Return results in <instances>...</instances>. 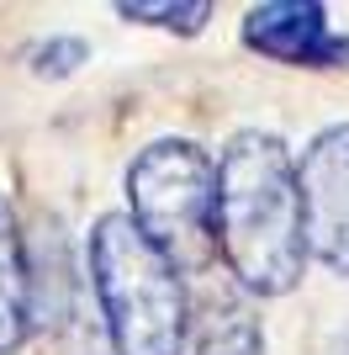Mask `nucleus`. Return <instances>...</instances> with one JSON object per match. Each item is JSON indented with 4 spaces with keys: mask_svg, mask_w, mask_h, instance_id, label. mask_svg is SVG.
I'll return each instance as SVG.
<instances>
[{
    "mask_svg": "<svg viewBox=\"0 0 349 355\" xmlns=\"http://www.w3.org/2000/svg\"><path fill=\"white\" fill-rule=\"evenodd\" d=\"M217 250L233 276L260 297H280L302 282V191H296V164L276 133H238L222 148Z\"/></svg>",
    "mask_w": 349,
    "mask_h": 355,
    "instance_id": "f257e3e1",
    "label": "nucleus"
},
{
    "mask_svg": "<svg viewBox=\"0 0 349 355\" xmlns=\"http://www.w3.org/2000/svg\"><path fill=\"white\" fill-rule=\"evenodd\" d=\"M90 282L106 313L116 355H180L190 334V297L180 270L164 260L138 223L106 212L90 234Z\"/></svg>",
    "mask_w": 349,
    "mask_h": 355,
    "instance_id": "f03ea898",
    "label": "nucleus"
},
{
    "mask_svg": "<svg viewBox=\"0 0 349 355\" xmlns=\"http://www.w3.org/2000/svg\"><path fill=\"white\" fill-rule=\"evenodd\" d=\"M127 218L174 270H206L217 260V164L196 144H148L127 170Z\"/></svg>",
    "mask_w": 349,
    "mask_h": 355,
    "instance_id": "7ed1b4c3",
    "label": "nucleus"
},
{
    "mask_svg": "<svg viewBox=\"0 0 349 355\" xmlns=\"http://www.w3.org/2000/svg\"><path fill=\"white\" fill-rule=\"evenodd\" d=\"M296 191H302L307 250L328 270L349 276V122L307 144L296 164Z\"/></svg>",
    "mask_w": 349,
    "mask_h": 355,
    "instance_id": "20e7f679",
    "label": "nucleus"
},
{
    "mask_svg": "<svg viewBox=\"0 0 349 355\" xmlns=\"http://www.w3.org/2000/svg\"><path fill=\"white\" fill-rule=\"evenodd\" d=\"M244 43L260 48L276 64H307V69H328L349 59V43L328 32V11L312 0H276V6H254L244 16Z\"/></svg>",
    "mask_w": 349,
    "mask_h": 355,
    "instance_id": "39448f33",
    "label": "nucleus"
},
{
    "mask_svg": "<svg viewBox=\"0 0 349 355\" xmlns=\"http://www.w3.org/2000/svg\"><path fill=\"white\" fill-rule=\"evenodd\" d=\"M27 324H32V270H27L16 218L0 202V355H11L27 340Z\"/></svg>",
    "mask_w": 349,
    "mask_h": 355,
    "instance_id": "423d86ee",
    "label": "nucleus"
},
{
    "mask_svg": "<svg viewBox=\"0 0 349 355\" xmlns=\"http://www.w3.org/2000/svg\"><path fill=\"white\" fill-rule=\"evenodd\" d=\"M190 318H196V355H265L260 318L233 297H206Z\"/></svg>",
    "mask_w": 349,
    "mask_h": 355,
    "instance_id": "0eeeda50",
    "label": "nucleus"
},
{
    "mask_svg": "<svg viewBox=\"0 0 349 355\" xmlns=\"http://www.w3.org/2000/svg\"><path fill=\"white\" fill-rule=\"evenodd\" d=\"M122 16H127V21H154V27H174V32H196L206 21V16H212V6H206V0H190V6H143V0H138V6H122Z\"/></svg>",
    "mask_w": 349,
    "mask_h": 355,
    "instance_id": "6e6552de",
    "label": "nucleus"
},
{
    "mask_svg": "<svg viewBox=\"0 0 349 355\" xmlns=\"http://www.w3.org/2000/svg\"><path fill=\"white\" fill-rule=\"evenodd\" d=\"M74 64H85V43H80V37H58V43L32 53V69L37 74H69Z\"/></svg>",
    "mask_w": 349,
    "mask_h": 355,
    "instance_id": "1a4fd4ad",
    "label": "nucleus"
},
{
    "mask_svg": "<svg viewBox=\"0 0 349 355\" xmlns=\"http://www.w3.org/2000/svg\"><path fill=\"white\" fill-rule=\"evenodd\" d=\"M344 355H349V345H344Z\"/></svg>",
    "mask_w": 349,
    "mask_h": 355,
    "instance_id": "9d476101",
    "label": "nucleus"
}]
</instances>
